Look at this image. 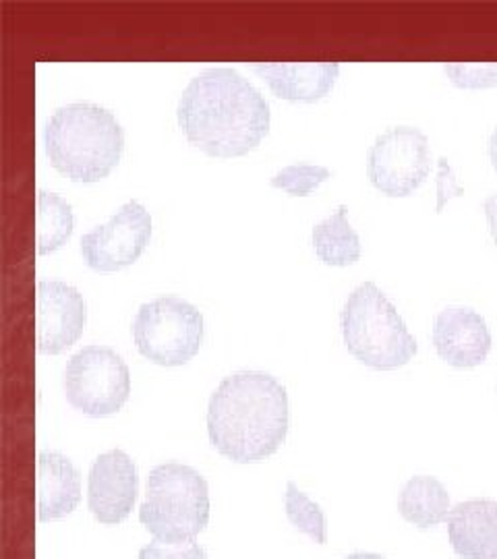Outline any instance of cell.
Here are the masks:
<instances>
[{
  "instance_id": "d6986e66",
  "label": "cell",
  "mask_w": 497,
  "mask_h": 559,
  "mask_svg": "<svg viewBox=\"0 0 497 559\" xmlns=\"http://www.w3.org/2000/svg\"><path fill=\"white\" fill-rule=\"evenodd\" d=\"M284 508H286V516L297 531L309 535L318 545L326 543L328 531H326L323 510L307 493H303L293 480L286 485Z\"/></svg>"
},
{
  "instance_id": "3957f363",
  "label": "cell",
  "mask_w": 497,
  "mask_h": 559,
  "mask_svg": "<svg viewBox=\"0 0 497 559\" xmlns=\"http://www.w3.org/2000/svg\"><path fill=\"white\" fill-rule=\"evenodd\" d=\"M52 166L75 182H98L119 164L125 131L117 115L96 102H71L55 110L44 129Z\"/></svg>"
},
{
  "instance_id": "5b68a950",
  "label": "cell",
  "mask_w": 497,
  "mask_h": 559,
  "mask_svg": "<svg viewBox=\"0 0 497 559\" xmlns=\"http://www.w3.org/2000/svg\"><path fill=\"white\" fill-rule=\"evenodd\" d=\"M140 522L162 543L180 545L196 540L210 522L208 480L187 464H159L147 477Z\"/></svg>"
},
{
  "instance_id": "7a4b0ae2",
  "label": "cell",
  "mask_w": 497,
  "mask_h": 559,
  "mask_svg": "<svg viewBox=\"0 0 497 559\" xmlns=\"http://www.w3.org/2000/svg\"><path fill=\"white\" fill-rule=\"evenodd\" d=\"M288 394L274 376L239 371L220 381L208 406V433L222 456L251 464L279 452L288 436Z\"/></svg>"
},
{
  "instance_id": "9a60e30c",
  "label": "cell",
  "mask_w": 497,
  "mask_h": 559,
  "mask_svg": "<svg viewBox=\"0 0 497 559\" xmlns=\"http://www.w3.org/2000/svg\"><path fill=\"white\" fill-rule=\"evenodd\" d=\"M36 471L40 520H59L71 514L81 500V477L75 464L60 452H42Z\"/></svg>"
},
{
  "instance_id": "30bf717a",
  "label": "cell",
  "mask_w": 497,
  "mask_h": 559,
  "mask_svg": "<svg viewBox=\"0 0 497 559\" xmlns=\"http://www.w3.org/2000/svg\"><path fill=\"white\" fill-rule=\"evenodd\" d=\"M87 305L78 288L60 280L36 286V342L40 353L60 355L83 334Z\"/></svg>"
},
{
  "instance_id": "9c48e42d",
  "label": "cell",
  "mask_w": 497,
  "mask_h": 559,
  "mask_svg": "<svg viewBox=\"0 0 497 559\" xmlns=\"http://www.w3.org/2000/svg\"><path fill=\"white\" fill-rule=\"evenodd\" d=\"M150 239V212L140 201H127L110 221L81 237V258L96 272H117L140 260Z\"/></svg>"
},
{
  "instance_id": "7c38bea8",
  "label": "cell",
  "mask_w": 497,
  "mask_h": 559,
  "mask_svg": "<svg viewBox=\"0 0 497 559\" xmlns=\"http://www.w3.org/2000/svg\"><path fill=\"white\" fill-rule=\"evenodd\" d=\"M431 338L439 357L457 369L478 367L492 350L487 321L471 307H448L439 311Z\"/></svg>"
},
{
  "instance_id": "ffe728a7",
  "label": "cell",
  "mask_w": 497,
  "mask_h": 559,
  "mask_svg": "<svg viewBox=\"0 0 497 559\" xmlns=\"http://www.w3.org/2000/svg\"><path fill=\"white\" fill-rule=\"evenodd\" d=\"M330 177H332V170L321 164L297 162V164L280 168L279 173L270 179V185L286 191L288 195L305 198V195L313 193L319 185H323Z\"/></svg>"
},
{
  "instance_id": "8992f818",
  "label": "cell",
  "mask_w": 497,
  "mask_h": 559,
  "mask_svg": "<svg viewBox=\"0 0 497 559\" xmlns=\"http://www.w3.org/2000/svg\"><path fill=\"white\" fill-rule=\"evenodd\" d=\"M131 332L145 359L162 367H180L198 355L205 325L196 305L177 295H166L141 305Z\"/></svg>"
},
{
  "instance_id": "5bb4252c",
  "label": "cell",
  "mask_w": 497,
  "mask_h": 559,
  "mask_svg": "<svg viewBox=\"0 0 497 559\" xmlns=\"http://www.w3.org/2000/svg\"><path fill=\"white\" fill-rule=\"evenodd\" d=\"M270 90L288 102H318L339 80V62H265L251 64Z\"/></svg>"
},
{
  "instance_id": "d4e9b609",
  "label": "cell",
  "mask_w": 497,
  "mask_h": 559,
  "mask_svg": "<svg viewBox=\"0 0 497 559\" xmlns=\"http://www.w3.org/2000/svg\"><path fill=\"white\" fill-rule=\"evenodd\" d=\"M344 559H386L383 556H379V554H353V556H348V558Z\"/></svg>"
},
{
  "instance_id": "ac0fdd59",
  "label": "cell",
  "mask_w": 497,
  "mask_h": 559,
  "mask_svg": "<svg viewBox=\"0 0 497 559\" xmlns=\"http://www.w3.org/2000/svg\"><path fill=\"white\" fill-rule=\"evenodd\" d=\"M73 205L57 193L38 191L36 200V249L40 255L60 249L73 235Z\"/></svg>"
},
{
  "instance_id": "ba28073f",
  "label": "cell",
  "mask_w": 497,
  "mask_h": 559,
  "mask_svg": "<svg viewBox=\"0 0 497 559\" xmlns=\"http://www.w3.org/2000/svg\"><path fill=\"white\" fill-rule=\"evenodd\" d=\"M431 170L427 135L411 124L386 129L367 154V177L390 198H406L418 189Z\"/></svg>"
},
{
  "instance_id": "8fae6325",
  "label": "cell",
  "mask_w": 497,
  "mask_h": 559,
  "mask_svg": "<svg viewBox=\"0 0 497 559\" xmlns=\"http://www.w3.org/2000/svg\"><path fill=\"white\" fill-rule=\"evenodd\" d=\"M140 493L135 462L122 450L99 454L87 479V506L102 524H119L127 519Z\"/></svg>"
},
{
  "instance_id": "7402d4cb",
  "label": "cell",
  "mask_w": 497,
  "mask_h": 559,
  "mask_svg": "<svg viewBox=\"0 0 497 559\" xmlns=\"http://www.w3.org/2000/svg\"><path fill=\"white\" fill-rule=\"evenodd\" d=\"M140 559H208V554L196 540L180 543V545L154 540L141 549Z\"/></svg>"
},
{
  "instance_id": "44dd1931",
  "label": "cell",
  "mask_w": 497,
  "mask_h": 559,
  "mask_svg": "<svg viewBox=\"0 0 497 559\" xmlns=\"http://www.w3.org/2000/svg\"><path fill=\"white\" fill-rule=\"evenodd\" d=\"M443 71L454 85L464 90H483L497 85V62L446 64Z\"/></svg>"
},
{
  "instance_id": "277c9868",
  "label": "cell",
  "mask_w": 497,
  "mask_h": 559,
  "mask_svg": "<svg viewBox=\"0 0 497 559\" xmlns=\"http://www.w3.org/2000/svg\"><path fill=\"white\" fill-rule=\"evenodd\" d=\"M340 325L348 353L371 369L392 371L417 355V340L376 282H363L348 295Z\"/></svg>"
},
{
  "instance_id": "2e32d148",
  "label": "cell",
  "mask_w": 497,
  "mask_h": 559,
  "mask_svg": "<svg viewBox=\"0 0 497 559\" xmlns=\"http://www.w3.org/2000/svg\"><path fill=\"white\" fill-rule=\"evenodd\" d=\"M450 496L441 480L418 475L409 480L398 496L400 516L417 528H434L450 514Z\"/></svg>"
},
{
  "instance_id": "e0dca14e",
  "label": "cell",
  "mask_w": 497,
  "mask_h": 559,
  "mask_svg": "<svg viewBox=\"0 0 497 559\" xmlns=\"http://www.w3.org/2000/svg\"><path fill=\"white\" fill-rule=\"evenodd\" d=\"M311 239L316 255L326 265L344 267L360 258V239L357 230L348 222L346 205H340L332 216L316 224Z\"/></svg>"
},
{
  "instance_id": "4fadbf2b",
  "label": "cell",
  "mask_w": 497,
  "mask_h": 559,
  "mask_svg": "<svg viewBox=\"0 0 497 559\" xmlns=\"http://www.w3.org/2000/svg\"><path fill=\"white\" fill-rule=\"evenodd\" d=\"M448 537L460 559H497V501L469 500L448 514Z\"/></svg>"
},
{
  "instance_id": "cb8c5ba5",
  "label": "cell",
  "mask_w": 497,
  "mask_h": 559,
  "mask_svg": "<svg viewBox=\"0 0 497 559\" xmlns=\"http://www.w3.org/2000/svg\"><path fill=\"white\" fill-rule=\"evenodd\" d=\"M489 160H492V166L497 173V127L494 129L492 138H489Z\"/></svg>"
},
{
  "instance_id": "52a82bcc",
  "label": "cell",
  "mask_w": 497,
  "mask_h": 559,
  "mask_svg": "<svg viewBox=\"0 0 497 559\" xmlns=\"http://www.w3.org/2000/svg\"><path fill=\"white\" fill-rule=\"evenodd\" d=\"M64 394L83 415L110 417L119 413L131 394L129 367L108 346H85L67 362Z\"/></svg>"
},
{
  "instance_id": "6da1fadb",
  "label": "cell",
  "mask_w": 497,
  "mask_h": 559,
  "mask_svg": "<svg viewBox=\"0 0 497 559\" xmlns=\"http://www.w3.org/2000/svg\"><path fill=\"white\" fill-rule=\"evenodd\" d=\"M177 120L189 143L214 158H237L270 131V104L237 69L212 67L180 94Z\"/></svg>"
},
{
  "instance_id": "603a6c76",
  "label": "cell",
  "mask_w": 497,
  "mask_h": 559,
  "mask_svg": "<svg viewBox=\"0 0 497 559\" xmlns=\"http://www.w3.org/2000/svg\"><path fill=\"white\" fill-rule=\"evenodd\" d=\"M483 212H485V216H487L489 233H492V239H494L497 247V193L489 195L487 200L483 201Z\"/></svg>"
}]
</instances>
